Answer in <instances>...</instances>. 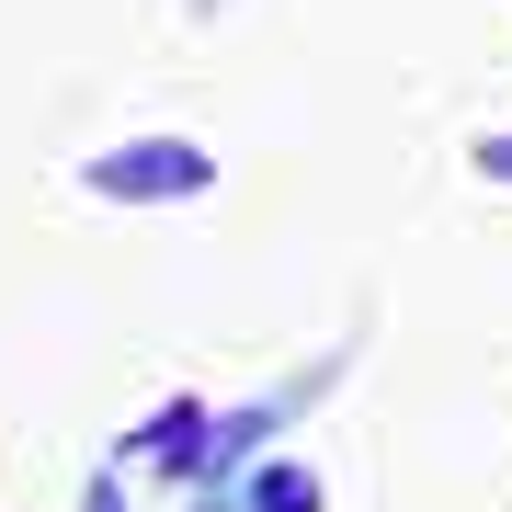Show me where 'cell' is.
I'll return each mask as SVG.
<instances>
[{
	"label": "cell",
	"instance_id": "cell-1",
	"mask_svg": "<svg viewBox=\"0 0 512 512\" xmlns=\"http://www.w3.org/2000/svg\"><path fill=\"white\" fill-rule=\"evenodd\" d=\"M103 194H194L205 183V148H114V160H92Z\"/></svg>",
	"mask_w": 512,
	"mask_h": 512
},
{
	"label": "cell",
	"instance_id": "cell-2",
	"mask_svg": "<svg viewBox=\"0 0 512 512\" xmlns=\"http://www.w3.org/2000/svg\"><path fill=\"white\" fill-rule=\"evenodd\" d=\"M478 171H501V183H512V137H490V148H478Z\"/></svg>",
	"mask_w": 512,
	"mask_h": 512
}]
</instances>
